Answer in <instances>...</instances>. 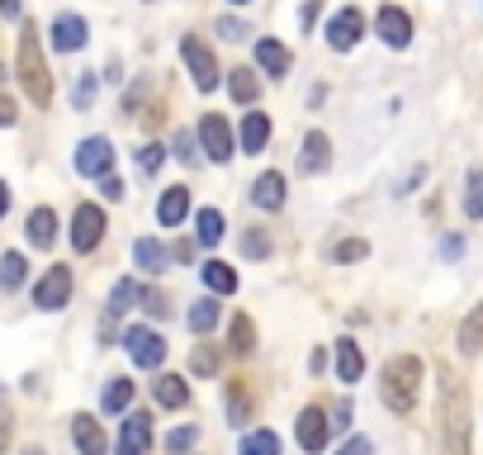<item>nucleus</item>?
<instances>
[{
  "label": "nucleus",
  "mask_w": 483,
  "mask_h": 455,
  "mask_svg": "<svg viewBox=\"0 0 483 455\" xmlns=\"http://www.w3.org/2000/svg\"><path fill=\"white\" fill-rule=\"evenodd\" d=\"M440 455H469V389L440 365Z\"/></svg>",
  "instance_id": "nucleus-1"
},
{
  "label": "nucleus",
  "mask_w": 483,
  "mask_h": 455,
  "mask_svg": "<svg viewBox=\"0 0 483 455\" xmlns=\"http://www.w3.org/2000/svg\"><path fill=\"white\" fill-rule=\"evenodd\" d=\"M417 394H422V361L417 356H393L384 365V375H380L384 408L398 412V418H408V412L417 408Z\"/></svg>",
  "instance_id": "nucleus-2"
},
{
  "label": "nucleus",
  "mask_w": 483,
  "mask_h": 455,
  "mask_svg": "<svg viewBox=\"0 0 483 455\" xmlns=\"http://www.w3.org/2000/svg\"><path fill=\"white\" fill-rule=\"evenodd\" d=\"M19 81H24V95L34 100L38 110L53 100V76H48V62H43V38L38 29L24 19V34H19Z\"/></svg>",
  "instance_id": "nucleus-3"
},
{
  "label": "nucleus",
  "mask_w": 483,
  "mask_h": 455,
  "mask_svg": "<svg viewBox=\"0 0 483 455\" xmlns=\"http://www.w3.org/2000/svg\"><path fill=\"white\" fill-rule=\"evenodd\" d=\"M180 57H185V67H190V76H195L199 91H214V86H218V57H214V48H208L204 38L185 34V38H180Z\"/></svg>",
  "instance_id": "nucleus-4"
},
{
  "label": "nucleus",
  "mask_w": 483,
  "mask_h": 455,
  "mask_svg": "<svg viewBox=\"0 0 483 455\" xmlns=\"http://www.w3.org/2000/svg\"><path fill=\"white\" fill-rule=\"evenodd\" d=\"M123 346H129L133 365H142V370H157L166 361V337L157 333V327H129V333H123Z\"/></svg>",
  "instance_id": "nucleus-5"
},
{
  "label": "nucleus",
  "mask_w": 483,
  "mask_h": 455,
  "mask_svg": "<svg viewBox=\"0 0 483 455\" xmlns=\"http://www.w3.org/2000/svg\"><path fill=\"white\" fill-rule=\"evenodd\" d=\"M67 299H72V266H48V276L34 285V304L43 314H57Z\"/></svg>",
  "instance_id": "nucleus-6"
},
{
  "label": "nucleus",
  "mask_w": 483,
  "mask_h": 455,
  "mask_svg": "<svg viewBox=\"0 0 483 455\" xmlns=\"http://www.w3.org/2000/svg\"><path fill=\"white\" fill-rule=\"evenodd\" d=\"M361 34H365V15L355 10V5H346V10H337L327 19V44L337 48V53H351L355 44H361Z\"/></svg>",
  "instance_id": "nucleus-7"
},
{
  "label": "nucleus",
  "mask_w": 483,
  "mask_h": 455,
  "mask_svg": "<svg viewBox=\"0 0 483 455\" xmlns=\"http://www.w3.org/2000/svg\"><path fill=\"white\" fill-rule=\"evenodd\" d=\"M199 148L208 161H227L233 157V129H227L223 114H204L199 119Z\"/></svg>",
  "instance_id": "nucleus-8"
},
{
  "label": "nucleus",
  "mask_w": 483,
  "mask_h": 455,
  "mask_svg": "<svg viewBox=\"0 0 483 455\" xmlns=\"http://www.w3.org/2000/svg\"><path fill=\"white\" fill-rule=\"evenodd\" d=\"M327 431H332V422H327L323 408H304L299 418H294V437H299V446L308 455H323L327 450Z\"/></svg>",
  "instance_id": "nucleus-9"
},
{
  "label": "nucleus",
  "mask_w": 483,
  "mask_h": 455,
  "mask_svg": "<svg viewBox=\"0 0 483 455\" xmlns=\"http://www.w3.org/2000/svg\"><path fill=\"white\" fill-rule=\"evenodd\" d=\"M104 237V214H100V204H81V209L72 214V247L76 252H95Z\"/></svg>",
  "instance_id": "nucleus-10"
},
{
  "label": "nucleus",
  "mask_w": 483,
  "mask_h": 455,
  "mask_svg": "<svg viewBox=\"0 0 483 455\" xmlns=\"http://www.w3.org/2000/svg\"><path fill=\"white\" fill-rule=\"evenodd\" d=\"M76 171L81 176H110L114 171V142L110 138H86L76 148Z\"/></svg>",
  "instance_id": "nucleus-11"
},
{
  "label": "nucleus",
  "mask_w": 483,
  "mask_h": 455,
  "mask_svg": "<svg viewBox=\"0 0 483 455\" xmlns=\"http://www.w3.org/2000/svg\"><path fill=\"white\" fill-rule=\"evenodd\" d=\"M374 29H380V38L389 48H408L412 44V15L398 10V5H380V15H374Z\"/></svg>",
  "instance_id": "nucleus-12"
},
{
  "label": "nucleus",
  "mask_w": 483,
  "mask_h": 455,
  "mask_svg": "<svg viewBox=\"0 0 483 455\" xmlns=\"http://www.w3.org/2000/svg\"><path fill=\"white\" fill-rule=\"evenodd\" d=\"M86 38H91V29H86V19H81V15L62 10L53 19V48L57 53H81V48H86Z\"/></svg>",
  "instance_id": "nucleus-13"
},
{
  "label": "nucleus",
  "mask_w": 483,
  "mask_h": 455,
  "mask_svg": "<svg viewBox=\"0 0 483 455\" xmlns=\"http://www.w3.org/2000/svg\"><path fill=\"white\" fill-rule=\"evenodd\" d=\"M152 446V418L147 412H133V418H123V431L114 441V455H147Z\"/></svg>",
  "instance_id": "nucleus-14"
},
{
  "label": "nucleus",
  "mask_w": 483,
  "mask_h": 455,
  "mask_svg": "<svg viewBox=\"0 0 483 455\" xmlns=\"http://www.w3.org/2000/svg\"><path fill=\"white\" fill-rule=\"evenodd\" d=\"M72 437H76L81 455H110V441H104V431H100V422L91 418V412H76L72 418Z\"/></svg>",
  "instance_id": "nucleus-15"
},
{
  "label": "nucleus",
  "mask_w": 483,
  "mask_h": 455,
  "mask_svg": "<svg viewBox=\"0 0 483 455\" xmlns=\"http://www.w3.org/2000/svg\"><path fill=\"white\" fill-rule=\"evenodd\" d=\"M251 204L266 209V214H275L280 204H285V176L280 171H261L256 185H251Z\"/></svg>",
  "instance_id": "nucleus-16"
},
{
  "label": "nucleus",
  "mask_w": 483,
  "mask_h": 455,
  "mask_svg": "<svg viewBox=\"0 0 483 455\" xmlns=\"http://www.w3.org/2000/svg\"><path fill=\"white\" fill-rule=\"evenodd\" d=\"M24 237L38 247V252H48V247L57 242V214L48 209V204H38V209L29 214V223H24Z\"/></svg>",
  "instance_id": "nucleus-17"
},
{
  "label": "nucleus",
  "mask_w": 483,
  "mask_h": 455,
  "mask_svg": "<svg viewBox=\"0 0 483 455\" xmlns=\"http://www.w3.org/2000/svg\"><path fill=\"white\" fill-rule=\"evenodd\" d=\"M327 167H332V142H327V133H318V129H313V133L304 138V157H299V171L318 176V171H327Z\"/></svg>",
  "instance_id": "nucleus-18"
},
{
  "label": "nucleus",
  "mask_w": 483,
  "mask_h": 455,
  "mask_svg": "<svg viewBox=\"0 0 483 455\" xmlns=\"http://www.w3.org/2000/svg\"><path fill=\"white\" fill-rule=\"evenodd\" d=\"M256 62L266 76H289V48L280 44V38H256Z\"/></svg>",
  "instance_id": "nucleus-19"
},
{
  "label": "nucleus",
  "mask_w": 483,
  "mask_h": 455,
  "mask_svg": "<svg viewBox=\"0 0 483 455\" xmlns=\"http://www.w3.org/2000/svg\"><path fill=\"white\" fill-rule=\"evenodd\" d=\"M365 375V356H361V346H355L351 337H337V380L342 384H355Z\"/></svg>",
  "instance_id": "nucleus-20"
},
{
  "label": "nucleus",
  "mask_w": 483,
  "mask_h": 455,
  "mask_svg": "<svg viewBox=\"0 0 483 455\" xmlns=\"http://www.w3.org/2000/svg\"><path fill=\"white\" fill-rule=\"evenodd\" d=\"M185 214H190V190H185V185H171V190L161 195V204H157V223L176 228Z\"/></svg>",
  "instance_id": "nucleus-21"
},
{
  "label": "nucleus",
  "mask_w": 483,
  "mask_h": 455,
  "mask_svg": "<svg viewBox=\"0 0 483 455\" xmlns=\"http://www.w3.org/2000/svg\"><path fill=\"white\" fill-rule=\"evenodd\" d=\"M455 342H459V351H465V356H478V351H483V304L469 308V318L459 323Z\"/></svg>",
  "instance_id": "nucleus-22"
},
{
  "label": "nucleus",
  "mask_w": 483,
  "mask_h": 455,
  "mask_svg": "<svg viewBox=\"0 0 483 455\" xmlns=\"http://www.w3.org/2000/svg\"><path fill=\"white\" fill-rule=\"evenodd\" d=\"M157 403L161 408H185L190 403V384H185V375H157Z\"/></svg>",
  "instance_id": "nucleus-23"
},
{
  "label": "nucleus",
  "mask_w": 483,
  "mask_h": 455,
  "mask_svg": "<svg viewBox=\"0 0 483 455\" xmlns=\"http://www.w3.org/2000/svg\"><path fill=\"white\" fill-rule=\"evenodd\" d=\"M133 257H138V266H142L147 276H161L166 271V247L157 237H138L133 242Z\"/></svg>",
  "instance_id": "nucleus-24"
},
{
  "label": "nucleus",
  "mask_w": 483,
  "mask_h": 455,
  "mask_svg": "<svg viewBox=\"0 0 483 455\" xmlns=\"http://www.w3.org/2000/svg\"><path fill=\"white\" fill-rule=\"evenodd\" d=\"M218 365H223V342H204V346H195L190 370H195L199 380H214V375H218Z\"/></svg>",
  "instance_id": "nucleus-25"
},
{
  "label": "nucleus",
  "mask_w": 483,
  "mask_h": 455,
  "mask_svg": "<svg viewBox=\"0 0 483 455\" xmlns=\"http://www.w3.org/2000/svg\"><path fill=\"white\" fill-rule=\"evenodd\" d=\"M251 412H256V403H251L246 384H242V380H233V384H227V422L242 427V422H251Z\"/></svg>",
  "instance_id": "nucleus-26"
},
{
  "label": "nucleus",
  "mask_w": 483,
  "mask_h": 455,
  "mask_svg": "<svg viewBox=\"0 0 483 455\" xmlns=\"http://www.w3.org/2000/svg\"><path fill=\"white\" fill-rule=\"evenodd\" d=\"M227 91H233L237 105H251V100L261 95V76L246 72V67H237V72H227Z\"/></svg>",
  "instance_id": "nucleus-27"
},
{
  "label": "nucleus",
  "mask_w": 483,
  "mask_h": 455,
  "mask_svg": "<svg viewBox=\"0 0 483 455\" xmlns=\"http://www.w3.org/2000/svg\"><path fill=\"white\" fill-rule=\"evenodd\" d=\"M270 142V119L266 114H246L242 119V152H261Z\"/></svg>",
  "instance_id": "nucleus-28"
},
{
  "label": "nucleus",
  "mask_w": 483,
  "mask_h": 455,
  "mask_svg": "<svg viewBox=\"0 0 483 455\" xmlns=\"http://www.w3.org/2000/svg\"><path fill=\"white\" fill-rule=\"evenodd\" d=\"M129 403H133V380L114 375L110 384H104V394H100V408H104V412H123Z\"/></svg>",
  "instance_id": "nucleus-29"
},
{
  "label": "nucleus",
  "mask_w": 483,
  "mask_h": 455,
  "mask_svg": "<svg viewBox=\"0 0 483 455\" xmlns=\"http://www.w3.org/2000/svg\"><path fill=\"white\" fill-rule=\"evenodd\" d=\"M204 285L214 289V295H233V289H237V271H233V266H223V261H204Z\"/></svg>",
  "instance_id": "nucleus-30"
},
{
  "label": "nucleus",
  "mask_w": 483,
  "mask_h": 455,
  "mask_svg": "<svg viewBox=\"0 0 483 455\" xmlns=\"http://www.w3.org/2000/svg\"><path fill=\"white\" fill-rule=\"evenodd\" d=\"M195 228H199V233H195V237H199V247H218V242H223V228H227V223H223V214H218V209H199Z\"/></svg>",
  "instance_id": "nucleus-31"
},
{
  "label": "nucleus",
  "mask_w": 483,
  "mask_h": 455,
  "mask_svg": "<svg viewBox=\"0 0 483 455\" xmlns=\"http://www.w3.org/2000/svg\"><path fill=\"white\" fill-rule=\"evenodd\" d=\"M242 455H280V437L270 427H256L242 437Z\"/></svg>",
  "instance_id": "nucleus-32"
},
{
  "label": "nucleus",
  "mask_w": 483,
  "mask_h": 455,
  "mask_svg": "<svg viewBox=\"0 0 483 455\" xmlns=\"http://www.w3.org/2000/svg\"><path fill=\"white\" fill-rule=\"evenodd\" d=\"M24 276H29V266H24V257H19V252L0 257V289H19V285H24Z\"/></svg>",
  "instance_id": "nucleus-33"
},
{
  "label": "nucleus",
  "mask_w": 483,
  "mask_h": 455,
  "mask_svg": "<svg viewBox=\"0 0 483 455\" xmlns=\"http://www.w3.org/2000/svg\"><path fill=\"white\" fill-rule=\"evenodd\" d=\"M218 318H223V304H218V299H199V304L190 308V318H185V323H190L195 333H208V327H214Z\"/></svg>",
  "instance_id": "nucleus-34"
},
{
  "label": "nucleus",
  "mask_w": 483,
  "mask_h": 455,
  "mask_svg": "<svg viewBox=\"0 0 483 455\" xmlns=\"http://www.w3.org/2000/svg\"><path fill=\"white\" fill-rule=\"evenodd\" d=\"M465 214L474 223H483V171H469L465 176Z\"/></svg>",
  "instance_id": "nucleus-35"
},
{
  "label": "nucleus",
  "mask_w": 483,
  "mask_h": 455,
  "mask_svg": "<svg viewBox=\"0 0 483 455\" xmlns=\"http://www.w3.org/2000/svg\"><path fill=\"white\" fill-rule=\"evenodd\" d=\"M227 346H233L237 356H251L256 337H251V318H246V314H237V318H233V337H227Z\"/></svg>",
  "instance_id": "nucleus-36"
},
{
  "label": "nucleus",
  "mask_w": 483,
  "mask_h": 455,
  "mask_svg": "<svg viewBox=\"0 0 483 455\" xmlns=\"http://www.w3.org/2000/svg\"><path fill=\"white\" fill-rule=\"evenodd\" d=\"M365 257H370V242H361V237H351V242H337V247H332V261H337V266L365 261Z\"/></svg>",
  "instance_id": "nucleus-37"
},
{
  "label": "nucleus",
  "mask_w": 483,
  "mask_h": 455,
  "mask_svg": "<svg viewBox=\"0 0 483 455\" xmlns=\"http://www.w3.org/2000/svg\"><path fill=\"white\" fill-rule=\"evenodd\" d=\"M161 157H166L161 142H142V148H138V171L142 176H157L161 171Z\"/></svg>",
  "instance_id": "nucleus-38"
},
{
  "label": "nucleus",
  "mask_w": 483,
  "mask_h": 455,
  "mask_svg": "<svg viewBox=\"0 0 483 455\" xmlns=\"http://www.w3.org/2000/svg\"><path fill=\"white\" fill-rule=\"evenodd\" d=\"M133 299H138V285H133V280H119V285H114V295H110V314H123V308H133Z\"/></svg>",
  "instance_id": "nucleus-39"
},
{
  "label": "nucleus",
  "mask_w": 483,
  "mask_h": 455,
  "mask_svg": "<svg viewBox=\"0 0 483 455\" xmlns=\"http://www.w3.org/2000/svg\"><path fill=\"white\" fill-rule=\"evenodd\" d=\"M91 100H95V72H81V81H76V95H72V105H76V110H91Z\"/></svg>",
  "instance_id": "nucleus-40"
},
{
  "label": "nucleus",
  "mask_w": 483,
  "mask_h": 455,
  "mask_svg": "<svg viewBox=\"0 0 483 455\" xmlns=\"http://www.w3.org/2000/svg\"><path fill=\"white\" fill-rule=\"evenodd\" d=\"M195 437H199V431H195V427H176V431H171V437H166V450H171V455H185V450H190V446H195Z\"/></svg>",
  "instance_id": "nucleus-41"
},
{
  "label": "nucleus",
  "mask_w": 483,
  "mask_h": 455,
  "mask_svg": "<svg viewBox=\"0 0 483 455\" xmlns=\"http://www.w3.org/2000/svg\"><path fill=\"white\" fill-rule=\"evenodd\" d=\"M138 299H142L147 308H152L157 318H166V314H171V304H166V295H161V289H142V285H138Z\"/></svg>",
  "instance_id": "nucleus-42"
},
{
  "label": "nucleus",
  "mask_w": 483,
  "mask_h": 455,
  "mask_svg": "<svg viewBox=\"0 0 483 455\" xmlns=\"http://www.w3.org/2000/svg\"><path fill=\"white\" fill-rule=\"evenodd\" d=\"M242 252H246V257H270V237L256 228V233H246V237H242Z\"/></svg>",
  "instance_id": "nucleus-43"
},
{
  "label": "nucleus",
  "mask_w": 483,
  "mask_h": 455,
  "mask_svg": "<svg viewBox=\"0 0 483 455\" xmlns=\"http://www.w3.org/2000/svg\"><path fill=\"white\" fill-rule=\"evenodd\" d=\"M218 34L227 38V44H242V38H246V24H237V19H218Z\"/></svg>",
  "instance_id": "nucleus-44"
},
{
  "label": "nucleus",
  "mask_w": 483,
  "mask_h": 455,
  "mask_svg": "<svg viewBox=\"0 0 483 455\" xmlns=\"http://www.w3.org/2000/svg\"><path fill=\"white\" fill-rule=\"evenodd\" d=\"M176 157L180 161H195V133H185V129L176 133Z\"/></svg>",
  "instance_id": "nucleus-45"
},
{
  "label": "nucleus",
  "mask_w": 483,
  "mask_h": 455,
  "mask_svg": "<svg viewBox=\"0 0 483 455\" xmlns=\"http://www.w3.org/2000/svg\"><path fill=\"white\" fill-rule=\"evenodd\" d=\"M100 195L104 199H123V180L119 176H100Z\"/></svg>",
  "instance_id": "nucleus-46"
},
{
  "label": "nucleus",
  "mask_w": 483,
  "mask_h": 455,
  "mask_svg": "<svg viewBox=\"0 0 483 455\" xmlns=\"http://www.w3.org/2000/svg\"><path fill=\"white\" fill-rule=\"evenodd\" d=\"M19 119V110H14V100L5 95V91H0V129H10V123Z\"/></svg>",
  "instance_id": "nucleus-47"
},
{
  "label": "nucleus",
  "mask_w": 483,
  "mask_h": 455,
  "mask_svg": "<svg viewBox=\"0 0 483 455\" xmlns=\"http://www.w3.org/2000/svg\"><path fill=\"white\" fill-rule=\"evenodd\" d=\"M370 450H374V446H370V437H351L337 455H370Z\"/></svg>",
  "instance_id": "nucleus-48"
},
{
  "label": "nucleus",
  "mask_w": 483,
  "mask_h": 455,
  "mask_svg": "<svg viewBox=\"0 0 483 455\" xmlns=\"http://www.w3.org/2000/svg\"><path fill=\"white\" fill-rule=\"evenodd\" d=\"M440 252H446V257H459V252H465V242H459V237H446V242H440Z\"/></svg>",
  "instance_id": "nucleus-49"
},
{
  "label": "nucleus",
  "mask_w": 483,
  "mask_h": 455,
  "mask_svg": "<svg viewBox=\"0 0 483 455\" xmlns=\"http://www.w3.org/2000/svg\"><path fill=\"white\" fill-rule=\"evenodd\" d=\"M313 19H318V0H308V5H304V15H299V24L308 29V24H313Z\"/></svg>",
  "instance_id": "nucleus-50"
},
{
  "label": "nucleus",
  "mask_w": 483,
  "mask_h": 455,
  "mask_svg": "<svg viewBox=\"0 0 483 455\" xmlns=\"http://www.w3.org/2000/svg\"><path fill=\"white\" fill-rule=\"evenodd\" d=\"M195 257V242H176V261H190Z\"/></svg>",
  "instance_id": "nucleus-51"
},
{
  "label": "nucleus",
  "mask_w": 483,
  "mask_h": 455,
  "mask_svg": "<svg viewBox=\"0 0 483 455\" xmlns=\"http://www.w3.org/2000/svg\"><path fill=\"white\" fill-rule=\"evenodd\" d=\"M5 214H10V185L0 180V218H5Z\"/></svg>",
  "instance_id": "nucleus-52"
},
{
  "label": "nucleus",
  "mask_w": 483,
  "mask_h": 455,
  "mask_svg": "<svg viewBox=\"0 0 483 455\" xmlns=\"http://www.w3.org/2000/svg\"><path fill=\"white\" fill-rule=\"evenodd\" d=\"M0 15H5V19H19V0H0Z\"/></svg>",
  "instance_id": "nucleus-53"
},
{
  "label": "nucleus",
  "mask_w": 483,
  "mask_h": 455,
  "mask_svg": "<svg viewBox=\"0 0 483 455\" xmlns=\"http://www.w3.org/2000/svg\"><path fill=\"white\" fill-rule=\"evenodd\" d=\"M233 5H251V0H233Z\"/></svg>",
  "instance_id": "nucleus-54"
}]
</instances>
